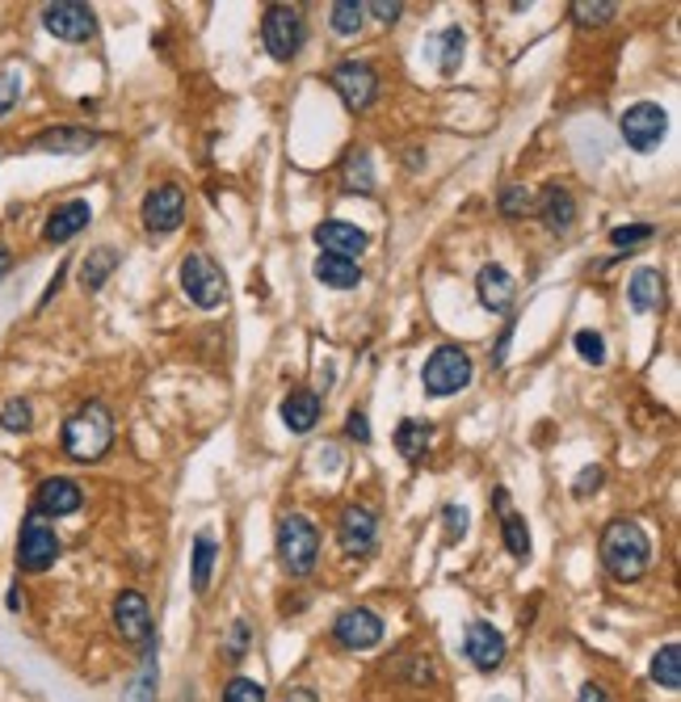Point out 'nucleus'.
<instances>
[{
    "label": "nucleus",
    "instance_id": "18",
    "mask_svg": "<svg viewBox=\"0 0 681 702\" xmlns=\"http://www.w3.org/2000/svg\"><path fill=\"white\" fill-rule=\"evenodd\" d=\"M316 245L325 249L328 256H345V261H357V256L366 253V245H370V236L354 224H341V220H325V224H316Z\"/></svg>",
    "mask_w": 681,
    "mask_h": 702
},
{
    "label": "nucleus",
    "instance_id": "7",
    "mask_svg": "<svg viewBox=\"0 0 681 702\" xmlns=\"http://www.w3.org/2000/svg\"><path fill=\"white\" fill-rule=\"evenodd\" d=\"M181 290L190 294V303L211 312L227 299V278L206 253H186L181 256Z\"/></svg>",
    "mask_w": 681,
    "mask_h": 702
},
{
    "label": "nucleus",
    "instance_id": "2",
    "mask_svg": "<svg viewBox=\"0 0 681 702\" xmlns=\"http://www.w3.org/2000/svg\"><path fill=\"white\" fill-rule=\"evenodd\" d=\"M60 447L72 463H101L114 447V413L101 400H85L60 429Z\"/></svg>",
    "mask_w": 681,
    "mask_h": 702
},
{
    "label": "nucleus",
    "instance_id": "41",
    "mask_svg": "<svg viewBox=\"0 0 681 702\" xmlns=\"http://www.w3.org/2000/svg\"><path fill=\"white\" fill-rule=\"evenodd\" d=\"M442 526H446V543H458V539L467 535V526H471V522H467V510H463V505H446V510H442Z\"/></svg>",
    "mask_w": 681,
    "mask_h": 702
},
{
    "label": "nucleus",
    "instance_id": "37",
    "mask_svg": "<svg viewBox=\"0 0 681 702\" xmlns=\"http://www.w3.org/2000/svg\"><path fill=\"white\" fill-rule=\"evenodd\" d=\"M618 4H610V0H577L572 4V17H577V26H606V22H615Z\"/></svg>",
    "mask_w": 681,
    "mask_h": 702
},
{
    "label": "nucleus",
    "instance_id": "24",
    "mask_svg": "<svg viewBox=\"0 0 681 702\" xmlns=\"http://www.w3.org/2000/svg\"><path fill=\"white\" fill-rule=\"evenodd\" d=\"M282 425L291 434H312L320 425V396L316 391H291L282 400Z\"/></svg>",
    "mask_w": 681,
    "mask_h": 702
},
{
    "label": "nucleus",
    "instance_id": "8",
    "mask_svg": "<svg viewBox=\"0 0 681 702\" xmlns=\"http://www.w3.org/2000/svg\"><path fill=\"white\" fill-rule=\"evenodd\" d=\"M618 130H622L627 148H635V152H656L660 139H665V130H669V114H665V105H656V101H635V105L622 110Z\"/></svg>",
    "mask_w": 681,
    "mask_h": 702
},
{
    "label": "nucleus",
    "instance_id": "38",
    "mask_svg": "<svg viewBox=\"0 0 681 702\" xmlns=\"http://www.w3.org/2000/svg\"><path fill=\"white\" fill-rule=\"evenodd\" d=\"M224 702H265V686L253 677H231L224 681Z\"/></svg>",
    "mask_w": 681,
    "mask_h": 702
},
{
    "label": "nucleus",
    "instance_id": "39",
    "mask_svg": "<svg viewBox=\"0 0 681 702\" xmlns=\"http://www.w3.org/2000/svg\"><path fill=\"white\" fill-rule=\"evenodd\" d=\"M572 346L581 353L589 366H602L606 362V341H602V333H593V328H581L577 337H572Z\"/></svg>",
    "mask_w": 681,
    "mask_h": 702
},
{
    "label": "nucleus",
    "instance_id": "32",
    "mask_svg": "<svg viewBox=\"0 0 681 702\" xmlns=\"http://www.w3.org/2000/svg\"><path fill=\"white\" fill-rule=\"evenodd\" d=\"M652 681L660 690H681V648L678 643H665L656 656H652Z\"/></svg>",
    "mask_w": 681,
    "mask_h": 702
},
{
    "label": "nucleus",
    "instance_id": "17",
    "mask_svg": "<svg viewBox=\"0 0 681 702\" xmlns=\"http://www.w3.org/2000/svg\"><path fill=\"white\" fill-rule=\"evenodd\" d=\"M85 505V492H80V484L67 476H51L38 484V497H34V513H42V517H67V513H76Z\"/></svg>",
    "mask_w": 681,
    "mask_h": 702
},
{
    "label": "nucleus",
    "instance_id": "30",
    "mask_svg": "<svg viewBox=\"0 0 681 702\" xmlns=\"http://www.w3.org/2000/svg\"><path fill=\"white\" fill-rule=\"evenodd\" d=\"M215 555H219V547H215V535H211V530H202V535L194 539V564H190V585H194L198 598H202V593L211 589Z\"/></svg>",
    "mask_w": 681,
    "mask_h": 702
},
{
    "label": "nucleus",
    "instance_id": "33",
    "mask_svg": "<svg viewBox=\"0 0 681 702\" xmlns=\"http://www.w3.org/2000/svg\"><path fill=\"white\" fill-rule=\"evenodd\" d=\"M0 429H4V434H30L34 429V404L30 400H22V396L4 400V404H0Z\"/></svg>",
    "mask_w": 681,
    "mask_h": 702
},
{
    "label": "nucleus",
    "instance_id": "28",
    "mask_svg": "<svg viewBox=\"0 0 681 702\" xmlns=\"http://www.w3.org/2000/svg\"><path fill=\"white\" fill-rule=\"evenodd\" d=\"M433 442V425L429 421H417V416H408V421H400L395 425V450L408 459V463H417L425 459V450Z\"/></svg>",
    "mask_w": 681,
    "mask_h": 702
},
{
    "label": "nucleus",
    "instance_id": "3",
    "mask_svg": "<svg viewBox=\"0 0 681 702\" xmlns=\"http://www.w3.org/2000/svg\"><path fill=\"white\" fill-rule=\"evenodd\" d=\"M274 547H278V564L291 576H307L320 560V530L303 517V513H282L278 517V535H274Z\"/></svg>",
    "mask_w": 681,
    "mask_h": 702
},
{
    "label": "nucleus",
    "instance_id": "19",
    "mask_svg": "<svg viewBox=\"0 0 681 702\" xmlns=\"http://www.w3.org/2000/svg\"><path fill=\"white\" fill-rule=\"evenodd\" d=\"M93 220V206L85 202V198H72V202H60L51 215H47V224H42V240L47 245H67L72 236H80L85 227Z\"/></svg>",
    "mask_w": 681,
    "mask_h": 702
},
{
    "label": "nucleus",
    "instance_id": "6",
    "mask_svg": "<svg viewBox=\"0 0 681 702\" xmlns=\"http://www.w3.org/2000/svg\"><path fill=\"white\" fill-rule=\"evenodd\" d=\"M55 560H60V535H55V526L42 513H30L22 522V535H17V568L22 573H47Z\"/></svg>",
    "mask_w": 681,
    "mask_h": 702
},
{
    "label": "nucleus",
    "instance_id": "36",
    "mask_svg": "<svg viewBox=\"0 0 681 702\" xmlns=\"http://www.w3.org/2000/svg\"><path fill=\"white\" fill-rule=\"evenodd\" d=\"M496 206H501V215H505V220H521L534 202H530V190H526V186L509 181V186H501V193H496Z\"/></svg>",
    "mask_w": 681,
    "mask_h": 702
},
{
    "label": "nucleus",
    "instance_id": "9",
    "mask_svg": "<svg viewBox=\"0 0 681 702\" xmlns=\"http://www.w3.org/2000/svg\"><path fill=\"white\" fill-rule=\"evenodd\" d=\"M328 85H332L337 97L345 101V110L362 114V110H370L375 97H379V72L366 64V60H345V64L332 67Z\"/></svg>",
    "mask_w": 681,
    "mask_h": 702
},
{
    "label": "nucleus",
    "instance_id": "23",
    "mask_svg": "<svg viewBox=\"0 0 681 702\" xmlns=\"http://www.w3.org/2000/svg\"><path fill=\"white\" fill-rule=\"evenodd\" d=\"M627 299H631V308L640 312V316H648V312H660V303H665V274L660 269H635L631 274V283H627Z\"/></svg>",
    "mask_w": 681,
    "mask_h": 702
},
{
    "label": "nucleus",
    "instance_id": "35",
    "mask_svg": "<svg viewBox=\"0 0 681 702\" xmlns=\"http://www.w3.org/2000/svg\"><path fill=\"white\" fill-rule=\"evenodd\" d=\"M22 89H26V72L17 64L0 67V118L22 101Z\"/></svg>",
    "mask_w": 681,
    "mask_h": 702
},
{
    "label": "nucleus",
    "instance_id": "42",
    "mask_svg": "<svg viewBox=\"0 0 681 702\" xmlns=\"http://www.w3.org/2000/svg\"><path fill=\"white\" fill-rule=\"evenodd\" d=\"M244 652H249V623H244V618H236V623H231V636H227V656H231V661H240Z\"/></svg>",
    "mask_w": 681,
    "mask_h": 702
},
{
    "label": "nucleus",
    "instance_id": "22",
    "mask_svg": "<svg viewBox=\"0 0 681 702\" xmlns=\"http://www.w3.org/2000/svg\"><path fill=\"white\" fill-rule=\"evenodd\" d=\"M496 510H501V539H505V551L526 564L530 560V526H526V517L521 513L509 510V492L505 488H496Z\"/></svg>",
    "mask_w": 681,
    "mask_h": 702
},
{
    "label": "nucleus",
    "instance_id": "34",
    "mask_svg": "<svg viewBox=\"0 0 681 702\" xmlns=\"http://www.w3.org/2000/svg\"><path fill=\"white\" fill-rule=\"evenodd\" d=\"M362 22H366V4H357V0H337V4H328V26L337 34H357L362 30Z\"/></svg>",
    "mask_w": 681,
    "mask_h": 702
},
{
    "label": "nucleus",
    "instance_id": "48",
    "mask_svg": "<svg viewBox=\"0 0 681 702\" xmlns=\"http://www.w3.org/2000/svg\"><path fill=\"white\" fill-rule=\"evenodd\" d=\"M282 702H316V694H312V690H303V686H294V690H287V699Z\"/></svg>",
    "mask_w": 681,
    "mask_h": 702
},
{
    "label": "nucleus",
    "instance_id": "16",
    "mask_svg": "<svg viewBox=\"0 0 681 702\" xmlns=\"http://www.w3.org/2000/svg\"><path fill=\"white\" fill-rule=\"evenodd\" d=\"M101 143L98 130L89 127H47L38 130L30 143V152H51V156H80V152H93Z\"/></svg>",
    "mask_w": 681,
    "mask_h": 702
},
{
    "label": "nucleus",
    "instance_id": "51",
    "mask_svg": "<svg viewBox=\"0 0 681 702\" xmlns=\"http://www.w3.org/2000/svg\"><path fill=\"white\" fill-rule=\"evenodd\" d=\"M492 702H509V699H492Z\"/></svg>",
    "mask_w": 681,
    "mask_h": 702
},
{
    "label": "nucleus",
    "instance_id": "25",
    "mask_svg": "<svg viewBox=\"0 0 681 702\" xmlns=\"http://www.w3.org/2000/svg\"><path fill=\"white\" fill-rule=\"evenodd\" d=\"M312 274H316V283H325L328 290H354L357 283H362V265H357V261H345V256H328V253L316 256Z\"/></svg>",
    "mask_w": 681,
    "mask_h": 702
},
{
    "label": "nucleus",
    "instance_id": "26",
    "mask_svg": "<svg viewBox=\"0 0 681 702\" xmlns=\"http://www.w3.org/2000/svg\"><path fill=\"white\" fill-rule=\"evenodd\" d=\"M118 261H123V253L114 249V245H101V249H89V256H85V265H80V287L89 290V294H98L105 283H110V274L118 269Z\"/></svg>",
    "mask_w": 681,
    "mask_h": 702
},
{
    "label": "nucleus",
    "instance_id": "14",
    "mask_svg": "<svg viewBox=\"0 0 681 702\" xmlns=\"http://www.w3.org/2000/svg\"><path fill=\"white\" fill-rule=\"evenodd\" d=\"M114 631L127 643H148L152 639V606L139 589H123L114 598Z\"/></svg>",
    "mask_w": 681,
    "mask_h": 702
},
{
    "label": "nucleus",
    "instance_id": "40",
    "mask_svg": "<svg viewBox=\"0 0 681 702\" xmlns=\"http://www.w3.org/2000/svg\"><path fill=\"white\" fill-rule=\"evenodd\" d=\"M652 236H656V227L652 224H627V227H615V231H610V245L631 253L635 245H644V240H652Z\"/></svg>",
    "mask_w": 681,
    "mask_h": 702
},
{
    "label": "nucleus",
    "instance_id": "1",
    "mask_svg": "<svg viewBox=\"0 0 681 702\" xmlns=\"http://www.w3.org/2000/svg\"><path fill=\"white\" fill-rule=\"evenodd\" d=\"M597 555H602V568L615 576V580L631 585V580H640V576L648 573L652 539L644 535V526H640V522H631V517H615V522L602 530Z\"/></svg>",
    "mask_w": 681,
    "mask_h": 702
},
{
    "label": "nucleus",
    "instance_id": "20",
    "mask_svg": "<svg viewBox=\"0 0 681 702\" xmlns=\"http://www.w3.org/2000/svg\"><path fill=\"white\" fill-rule=\"evenodd\" d=\"M476 294H480V303L488 312H509L514 299H518V283H514V274L505 265H484L476 274Z\"/></svg>",
    "mask_w": 681,
    "mask_h": 702
},
{
    "label": "nucleus",
    "instance_id": "43",
    "mask_svg": "<svg viewBox=\"0 0 681 702\" xmlns=\"http://www.w3.org/2000/svg\"><path fill=\"white\" fill-rule=\"evenodd\" d=\"M602 479H606L602 467H584L581 476H577V484H572V497H589V492H597V488H602Z\"/></svg>",
    "mask_w": 681,
    "mask_h": 702
},
{
    "label": "nucleus",
    "instance_id": "11",
    "mask_svg": "<svg viewBox=\"0 0 681 702\" xmlns=\"http://www.w3.org/2000/svg\"><path fill=\"white\" fill-rule=\"evenodd\" d=\"M332 639L345 648V652H366L383 639V618L375 614L370 606H350L337 614L332 623Z\"/></svg>",
    "mask_w": 681,
    "mask_h": 702
},
{
    "label": "nucleus",
    "instance_id": "12",
    "mask_svg": "<svg viewBox=\"0 0 681 702\" xmlns=\"http://www.w3.org/2000/svg\"><path fill=\"white\" fill-rule=\"evenodd\" d=\"M139 215H143V227L156 231V236L177 231V227L186 224V193H181V186H156V190H148Z\"/></svg>",
    "mask_w": 681,
    "mask_h": 702
},
{
    "label": "nucleus",
    "instance_id": "46",
    "mask_svg": "<svg viewBox=\"0 0 681 702\" xmlns=\"http://www.w3.org/2000/svg\"><path fill=\"white\" fill-rule=\"evenodd\" d=\"M577 702H615V699H610V690H606V686H597V681H584L581 694H577Z\"/></svg>",
    "mask_w": 681,
    "mask_h": 702
},
{
    "label": "nucleus",
    "instance_id": "13",
    "mask_svg": "<svg viewBox=\"0 0 681 702\" xmlns=\"http://www.w3.org/2000/svg\"><path fill=\"white\" fill-rule=\"evenodd\" d=\"M463 652H467V661L476 665L480 673H496L501 665H505V636L492 627V623H484V618H471L467 623V636H463Z\"/></svg>",
    "mask_w": 681,
    "mask_h": 702
},
{
    "label": "nucleus",
    "instance_id": "49",
    "mask_svg": "<svg viewBox=\"0 0 681 702\" xmlns=\"http://www.w3.org/2000/svg\"><path fill=\"white\" fill-rule=\"evenodd\" d=\"M9 269H13V253H9V249H4V245H0V283H4V278H9Z\"/></svg>",
    "mask_w": 681,
    "mask_h": 702
},
{
    "label": "nucleus",
    "instance_id": "47",
    "mask_svg": "<svg viewBox=\"0 0 681 702\" xmlns=\"http://www.w3.org/2000/svg\"><path fill=\"white\" fill-rule=\"evenodd\" d=\"M509 337H514V316L505 319V333H501V341H496V353H492V362H496V366L505 362V350H509Z\"/></svg>",
    "mask_w": 681,
    "mask_h": 702
},
{
    "label": "nucleus",
    "instance_id": "50",
    "mask_svg": "<svg viewBox=\"0 0 681 702\" xmlns=\"http://www.w3.org/2000/svg\"><path fill=\"white\" fill-rule=\"evenodd\" d=\"M4 602H9V610H22V593H17V589H9V598H4Z\"/></svg>",
    "mask_w": 681,
    "mask_h": 702
},
{
    "label": "nucleus",
    "instance_id": "15",
    "mask_svg": "<svg viewBox=\"0 0 681 702\" xmlns=\"http://www.w3.org/2000/svg\"><path fill=\"white\" fill-rule=\"evenodd\" d=\"M375 539H379V517H375V510L350 505V510L341 513V522H337V543H341L345 555H366V551H375Z\"/></svg>",
    "mask_w": 681,
    "mask_h": 702
},
{
    "label": "nucleus",
    "instance_id": "5",
    "mask_svg": "<svg viewBox=\"0 0 681 702\" xmlns=\"http://www.w3.org/2000/svg\"><path fill=\"white\" fill-rule=\"evenodd\" d=\"M261 42L278 64H291L307 42V17L299 4H269L261 17Z\"/></svg>",
    "mask_w": 681,
    "mask_h": 702
},
{
    "label": "nucleus",
    "instance_id": "31",
    "mask_svg": "<svg viewBox=\"0 0 681 702\" xmlns=\"http://www.w3.org/2000/svg\"><path fill=\"white\" fill-rule=\"evenodd\" d=\"M463 55H467V34H463V26H446L438 34V72L454 76L463 67Z\"/></svg>",
    "mask_w": 681,
    "mask_h": 702
},
{
    "label": "nucleus",
    "instance_id": "45",
    "mask_svg": "<svg viewBox=\"0 0 681 702\" xmlns=\"http://www.w3.org/2000/svg\"><path fill=\"white\" fill-rule=\"evenodd\" d=\"M345 434H350L354 442H362V447L370 442V421H366V413H362V409H354V413H350V421H345Z\"/></svg>",
    "mask_w": 681,
    "mask_h": 702
},
{
    "label": "nucleus",
    "instance_id": "10",
    "mask_svg": "<svg viewBox=\"0 0 681 702\" xmlns=\"http://www.w3.org/2000/svg\"><path fill=\"white\" fill-rule=\"evenodd\" d=\"M42 26L64 42H89L98 34V13L80 0H51V4H42Z\"/></svg>",
    "mask_w": 681,
    "mask_h": 702
},
{
    "label": "nucleus",
    "instance_id": "44",
    "mask_svg": "<svg viewBox=\"0 0 681 702\" xmlns=\"http://www.w3.org/2000/svg\"><path fill=\"white\" fill-rule=\"evenodd\" d=\"M366 13H375V17H379V22H383V26H395V22H400V13H404V4H400V0H375V4H366Z\"/></svg>",
    "mask_w": 681,
    "mask_h": 702
},
{
    "label": "nucleus",
    "instance_id": "21",
    "mask_svg": "<svg viewBox=\"0 0 681 702\" xmlns=\"http://www.w3.org/2000/svg\"><path fill=\"white\" fill-rule=\"evenodd\" d=\"M534 211H539L543 227L555 231V236L572 231V224H577V198L564 190V186H547V190L539 193V206Z\"/></svg>",
    "mask_w": 681,
    "mask_h": 702
},
{
    "label": "nucleus",
    "instance_id": "29",
    "mask_svg": "<svg viewBox=\"0 0 681 702\" xmlns=\"http://www.w3.org/2000/svg\"><path fill=\"white\" fill-rule=\"evenodd\" d=\"M341 181L350 193H375V168H370V152L366 148H350L341 160Z\"/></svg>",
    "mask_w": 681,
    "mask_h": 702
},
{
    "label": "nucleus",
    "instance_id": "27",
    "mask_svg": "<svg viewBox=\"0 0 681 702\" xmlns=\"http://www.w3.org/2000/svg\"><path fill=\"white\" fill-rule=\"evenodd\" d=\"M156 690H161V661H156V639H148L143 665H139L135 681L127 686L123 702H156Z\"/></svg>",
    "mask_w": 681,
    "mask_h": 702
},
{
    "label": "nucleus",
    "instance_id": "4",
    "mask_svg": "<svg viewBox=\"0 0 681 702\" xmlns=\"http://www.w3.org/2000/svg\"><path fill=\"white\" fill-rule=\"evenodd\" d=\"M471 375H476L471 353L458 350V346H438V350L429 353V362H425L421 387L425 396H433V400H451L463 387H471Z\"/></svg>",
    "mask_w": 681,
    "mask_h": 702
}]
</instances>
